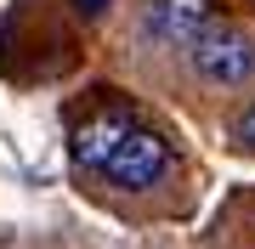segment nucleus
<instances>
[{
    "instance_id": "f257e3e1",
    "label": "nucleus",
    "mask_w": 255,
    "mask_h": 249,
    "mask_svg": "<svg viewBox=\"0 0 255 249\" xmlns=\"http://www.w3.org/2000/svg\"><path fill=\"white\" fill-rule=\"evenodd\" d=\"M187 68L210 91H238V85L255 80V34L238 23H210L187 46Z\"/></svg>"
},
{
    "instance_id": "f03ea898",
    "label": "nucleus",
    "mask_w": 255,
    "mask_h": 249,
    "mask_svg": "<svg viewBox=\"0 0 255 249\" xmlns=\"http://www.w3.org/2000/svg\"><path fill=\"white\" fill-rule=\"evenodd\" d=\"M164 170H170V142H164L159 130H142L136 125L114 148V159L102 165V181H108V187H125V193H142V187L164 181Z\"/></svg>"
},
{
    "instance_id": "7ed1b4c3",
    "label": "nucleus",
    "mask_w": 255,
    "mask_h": 249,
    "mask_svg": "<svg viewBox=\"0 0 255 249\" xmlns=\"http://www.w3.org/2000/svg\"><path fill=\"white\" fill-rule=\"evenodd\" d=\"M130 113L125 108H102V113H91L80 130H74V142H68V159H74V170H85V175H102V165L114 159V148L130 136Z\"/></svg>"
},
{
    "instance_id": "20e7f679",
    "label": "nucleus",
    "mask_w": 255,
    "mask_h": 249,
    "mask_svg": "<svg viewBox=\"0 0 255 249\" xmlns=\"http://www.w3.org/2000/svg\"><path fill=\"white\" fill-rule=\"evenodd\" d=\"M216 23V0H147V40L159 46H193L204 28Z\"/></svg>"
},
{
    "instance_id": "39448f33",
    "label": "nucleus",
    "mask_w": 255,
    "mask_h": 249,
    "mask_svg": "<svg viewBox=\"0 0 255 249\" xmlns=\"http://www.w3.org/2000/svg\"><path fill=\"white\" fill-rule=\"evenodd\" d=\"M233 148H238V153H255V102L238 108V119H233Z\"/></svg>"
},
{
    "instance_id": "423d86ee",
    "label": "nucleus",
    "mask_w": 255,
    "mask_h": 249,
    "mask_svg": "<svg viewBox=\"0 0 255 249\" xmlns=\"http://www.w3.org/2000/svg\"><path fill=\"white\" fill-rule=\"evenodd\" d=\"M108 6H114V0H74V11H80V17H102Z\"/></svg>"
},
{
    "instance_id": "0eeeda50",
    "label": "nucleus",
    "mask_w": 255,
    "mask_h": 249,
    "mask_svg": "<svg viewBox=\"0 0 255 249\" xmlns=\"http://www.w3.org/2000/svg\"><path fill=\"white\" fill-rule=\"evenodd\" d=\"M250 6H255V0H250Z\"/></svg>"
}]
</instances>
